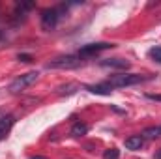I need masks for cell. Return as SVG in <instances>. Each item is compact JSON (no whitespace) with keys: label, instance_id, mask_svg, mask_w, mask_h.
Masks as SVG:
<instances>
[{"label":"cell","instance_id":"9","mask_svg":"<svg viewBox=\"0 0 161 159\" xmlns=\"http://www.w3.org/2000/svg\"><path fill=\"white\" fill-rule=\"evenodd\" d=\"M79 88L80 86L77 82H68V84L58 86V88H56V94H58V96H71V94H75Z\"/></svg>","mask_w":161,"mask_h":159},{"label":"cell","instance_id":"4","mask_svg":"<svg viewBox=\"0 0 161 159\" xmlns=\"http://www.w3.org/2000/svg\"><path fill=\"white\" fill-rule=\"evenodd\" d=\"M60 9L58 8H51V9H45L43 13H41V28L43 30H53L56 25H58V21H60Z\"/></svg>","mask_w":161,"mask_h":159},{"label":"cell","instance_id":"8","mask_svg":"<svg viewBox=\"0 0 161 159\" xmlns=\"http://www.w3.org/2000/svg\"><path fill=\"white\" fill-rule=\"evenodd\" d=\"M101 66H105V68H116V69H127L129 62L122 60V58H109V60H101Z\"/></svg>","mask_w":161,"mask_h":159},{"label":"cell","instance_id":"6","mask_svg":"<svg viewBox=\"0 0 161 159\" xmlns=\"http://www.w3.org/2000/svg\"><path fill=\"white\" fill-rule=\"evenodd\" d=\"M13 123H15V116H13V114H6V116L0 118V140L11 131Z\"/></svg>","mask_w":161,"mask_h":159},{"label":"cell","instance_id":"17","mask_svg":"<svg viewBox=\"0 0 161 159\" xmlns=\"http://www.w3.org/2000/svg\"><path fill=\"white\" fill-rule=\"evenodd\" d=\"M30 159H47V157H43V156H32Z\"/></svg>","mask_w":161,"mask_h":159},{"label":"cell","instance_id":"12","mask_svg":"<svg viewBox=\"0 0 161 159\" xmlns=\"http://www.w3.org/2000/svg\"><path fill=\"white\" fill-rule=\"evenodd\" d=\"M86 133H88V125H86V123H82V122H77V123H73V127H71V137L79 139V137L86 135Z\"/></svg>","mask_w":161,"mask_h":159},{"label":"cell","instance_id":"13","mask_svg":"<svg viewBox=\"0 0 161 159\" xmlns=\"http://www.w3.org/2000/svg\"><path fill=\"white\" fill-rule=\"evenodd\" d=\"M118 157H120V150H116V148H109L103 154V159H118Z\"/></svg>","mask_w":161,"mask_h":159},{"label":"cell","instance_id":"2","mask_svg":"<svg viewBox=\"0 0 161 159\" xmlns=\"http://www.w3.org/2000/svg\"><path fill=\"white\" fill-rule=\"evenodd\" d=\"M38 77H40L38 71H28V73L17 77V79L9 84V92H11V94H19V92H23L25 88H28L30 84H34V82L38 80Z\"/></svg>","mask_w":161,"mask_h":159},{"label":"cell","instance_id":"15","mask_svg":"<svg viewBox=\"0 0 161 159\" xmlns=\"http://www.w3.org/2000/svg\"><path fill=\"white\" fill-rule=\"evenodd\" d=\"M19 60H23V62H32V56H30V54H19Z\"/></svg>","mask_w":161,"mask_h":159},{"label":"cell","instance_id":"14","mask_svg":"<svg viewBox=\"0 0 161 159\" xmlns=\"http://www.w3.org/2000/svg\"><path fill=\"white\" fill-rule=\"evenodd\" d=\"M150 56L154 58V60H158L161 64V47H154L152 51H150Z\"/></svg>","mask_w":161,"mask_h":159},{"label":"cell","instance_id":"5","mask_svg":"<svg viewBox=\"0 0 161 159\" xmlns=\"http://www.w3.org/2000/svg\"><path fill=\"white\" fill-rule=\"evenodd\" d=\"M114 43H107V41H101V43H88L84 47H80L79 56H94L101 51H107V49H113Z\"/></svg>","mask_w":161,"mask_h":159},{"label":"cell","instance_id":"18","mask_svg":"<svg viewBox=\"0 0 161 159\" xmlns=\"http://www.w3.org/2000/svg\"><path fill=\"white\" fill-rule=\"evenodd\" d=\"M156 159H161V150L158 152V154H156Z\"/></svg>","mask_w":161,"mask_h":159},{"label":"cell","instance_id":"20","mask_svg":"<svg viewBox=\"0 0 161 159\" xmlns=\"http://www.w3.org/2000/svg\"><path fill=\"white\" fill-rule=\"evenodd\" d=\"M0 36H2V34H0Z\"/></svg>","mask_w":161,"mask_h":159},{"label":"cell","instance_id":"10","mask_svg":"<svg viewBox=\"0 0 161 159\" xmlns=\"http://www.w3.org/2000/svg\"><path fill=\"white\" fill-rule=\"evenodd\" d=\"M144 140H154V139H159L161 137V125H154V127H146L141 135Z\"/></svg>","mask_w":161,"mask_h":159},{"label":"cell","instance_id":"16","mask_svg":"<svg viewBox=\"0 0 161 159\" xmlns=\"http://www.w3.org/2000/svg\"><path fill=\"white\" fill-rule=\"evenodd\" d=\"M150 99H156V101H161V94H148Z\"/></svg>","mask_w":161,"mask_h":159},{"label":"cell","instance_id":"3","mask_svg":"<svg viewBox=\"0 0 161 159\" xmlns=\"http://www.w3.org/2000/svg\"><path fill=\"white\" fill-rule=\"evenodd\" d=\"M79 66H80L79 56H71V54L54 58V60H51L47 64L49 69H73V68H79Z\"/></svg>","mask_w":161,"mask_h":159},{"label":"cell","instance_id":"19","mask_svg":"<svg viewBox=\"0 0 161 159\" xmlns=\"http://www.w3.org/2000/svg\"><path fill=\"white\" fill-rule=\"evenodd\" d=\"M0 118H2V111H0Z\"/></svg>","mask_w":161,"mask_h":159},{"label":"cell","instance_id":"1","mask_svg":"<svg viewBox=\"0 0 161 159\" xmlns=\"http://www.w3.org/2000/svg\"><path fill=\"white\" fill-rule=\"evenodd\" d=\"M150 77L144 75H137V73H118V75H111L105 84H109L111 88H125V86H133L139 82H144Z\"/></svg>","mask_w":161,"mask_h":159},{"label":"cell","instance_id":"11","mask_svg":"<svg viewBox=\"0 0 161 159\" xmlns=\"http://www.w3.org/2000/svg\"><path fill=\"white\" fill-rule=\"evenodd\" d=\"M86 90H90L92 94H99V96H109L113 92L109 84H92V86H86Z\"/></svg>","mask_w":161,"mask_h":159},{"label":"cell","instance_id":"7","mask_svg":"<svg viewBox=\"0 0 161 159\" xmlns=\"http://www.w3.org/2000/svg\"><path fill=\"white\" fill-rule=\"evenodd\" d=\"M142 146H144V139H142L141 135H131V137L125 139V148H127V150L137 152V150H141Z\"/></svg>","mask_w":161,"mask_h":159}]
</instances>
